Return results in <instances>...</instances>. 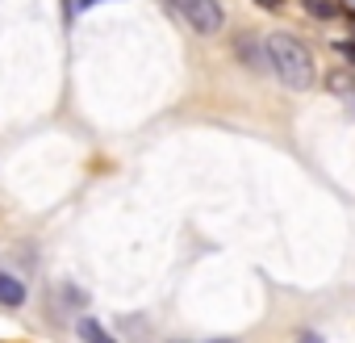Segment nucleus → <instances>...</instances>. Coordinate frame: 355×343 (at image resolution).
<instances>
[{"label":"nucleus","instance_id":"1","mask_svg":"<svg viewBox=\"0 0 355 343\" xmlns=\"http://www.w3.org/2000/svg\"><path fill=\"white\" fill-rule=\"evenodd\" d=\"M263 51H268V67L280 76V84H284V88L305 92V88L318 80L313 55H309V51H305L293 34H272V38L263 42Z\"/></svg>","mask_w":355,"mask_h":343},{"label":"nucleus","instance_id":"2","mask_svg":"<svg viewBox=\"0 0 355 343\" xmlns=\"http://www.w3.org/2000/svg\"><path fill=\"white\" fill-rule=\"evenodd\" d=\"M167 5H171L175 17H180L184 26H193L197 34H218L226 26V13H222L218 0H167Z\"/></svg>","mask_w":355,"mask_h":343},{"label":"nucleus","instance_id":"3","mask_svg":"<svg viewBox=\"0 0 355 343\" xmlns=\"http://www.w3.org/2000/svg\"><path fill=\"white\" fill-rule=\"evenodd\" d=\"M0 306H5V310L26 306V285L17 276H9V272H0Z\"/></svg>","mask_w":355,"mask_h":343},{"label":"nucleus","instance_id":"4","mask_svg":"<svg viewBox=\"0 0 355 343\" xmlns=\"http://www.w3.org/2000/svg\"><path fill=\"white\" fill-rule=\"evenodd\" d=\"M239 59H247L251 67L268 72V51H263V42H259V38H239Z\"/></svg>","mask_w":355,"mask_h":343},{"label":"nucleus","instance_id":"5","mask_svg":"<svg viewBox=\"0 0 355 343\" xmlns=\"http://www.w3.org/2000/svg\"><path fill=\"white\" fill-rule=\"evenodd\" d=\"M76 335H80L84 343H117V339L96 322V318H80V322H76Z\"/></svg>","mask_w":355,"mask_h":343},{"label":"nucleus","instance_id":"6","mask_svg":"<svg viewBox=\"0 0 355 343\" xmlns=\"http://www.w3.org/2000/svg\"><path fill=\"white\" fill-rule=\"evenodd\" d=\"M326 84H330V92H343V97H351V101H355V84H351V76H347V72H330V80H326Z\"/></svg>","mask_w":355,"mask_h":343},{"label":"nucleus","instance_id":"7","mask_svg":"<svg viewBox=\"0 0 355 343\" xmlns=\"http://www.w3.org/2000/svg\"><path fill=\"white\" fill-rule=\"evenodd\" d=\"M305 9H309L318 22H330V17L338 13V9H334V0H305Z\"/></svg>","mask_w":355,"mask_h":343},{"label":"nucleus","instance_id":"8","mask_svg":"<svg viewBox=\"0 0 355 343\" xmlns=\"http://www.w3.org/2000/svg\"><path fill=\"white\" fill-rule=\"evenodd\" d=\"M334 51H338L347 63H355V42H334Z\"/></svg>","mask_w":355,"mask_h":343},{"label":"nucleus","instance_id":"9","mask_svg":"<svg viewBox=\"0 0 355 343\" xmlns=\"http://www.w3.org/2000/svg\"><path fill=\"white\" fill-rule=\"evenodd\" d=\"M301 343H322V339L318 335H301Z\"/></svg>","mask_w":355,"mask_h":343},{"label":"nucleus","instance_id":"10","mask_svg":"<svg viewBox=\"0 0 355 343\" xmlns=\"http://www.w3.org/2000/svg\"><path fill=\"white\" fill-rule=\"evenodd\" d=\"M259 5H263V9H276V5H280V0H259Z\"/></svg>","mask_w":355,"mask_h":343},{"label":"nucleus","instance_id":"11","mask_svg":"<svg viewBox=\"0 0 355 343\" xmlns=\"http://www.w3.org/2000/svg\"><path fill=\"white\" fill-rule=\"evenodd\" d=\"M92 5H101V0H80V9H92Z\"/></svg>","mask_w":355,"mask_h":343}]
</instances>
